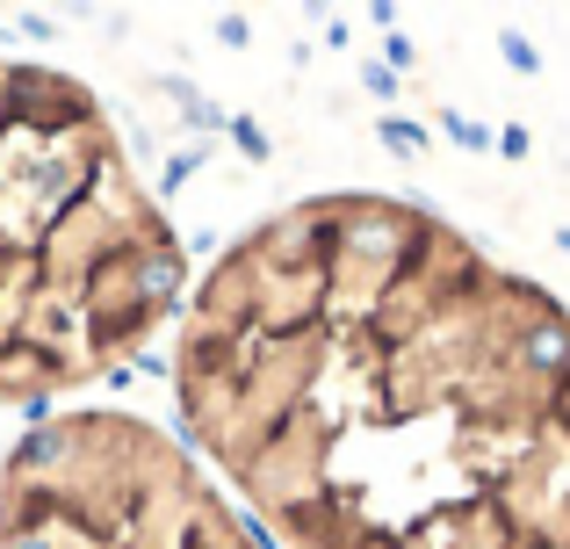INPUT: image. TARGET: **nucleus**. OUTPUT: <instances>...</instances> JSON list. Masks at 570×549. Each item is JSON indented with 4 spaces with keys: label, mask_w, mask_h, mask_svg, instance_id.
<instances>
[{
    "label": "nucleus",
    "mask_w": 570,
    "mask_h": 549,
    "mask_svg": "<svg viewBox=\"0 0 570 549\" xmlns=\"http://www.w3.org/2000/svg\"><path fill=\"white\" fill-rule=\"evenodd\" d=\"M167 369L267 549H570V304L419 196L333 188L238 232Z\"/></svg>",
    "instance_id": "obj_1"
},
{
    "label": "nucleus",
    "mask_w": 570,
    "mask_h": 549,
    "mask_svg": "<svg viewBox=\"0 0 570 549\" xmlns=\"http://www.w3.org/2000/svg\"><path fill=\"white\" fill-rule=\"evenodd\" d=\"M188 296L138 159L87 80L0 58V405L124 376Z\"/></svg>",
    "instance_id": "obj_2"
},
{
    "label": "nucleus",
    "mask_w": 570,
    "mask_h": 549,
    "mask_svg": "<svg viewBox=\"0 0 570 549\" xmlns=\"http://www.w3.org/2000/svg\"><path fill=\"white\" fill-rule=\"evenodd\" d=\"M0 549H267V536L167 427L58 412L0 455Z\"/></svg>",
    "instance_id": "obj_3"
}]
</instances>
